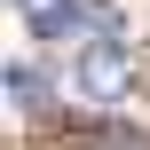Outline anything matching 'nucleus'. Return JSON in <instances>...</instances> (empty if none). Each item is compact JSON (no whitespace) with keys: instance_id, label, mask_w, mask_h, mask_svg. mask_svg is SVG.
Returning a JSON list of instances; mask_svg holds the SVG:
<instances>
[{"instance_id":"obj_1","label":"nucleus","mask_w":150,"mask_h":150,"mask_svg":"<svg viewBox=\"0 0 150 150\" xmlns=\"http://www.w3.org/2000/svg\"><path fill=\"white\" fill-rule=\"evenodd\" d=\"M24 16H32V40H47V47H95V40H127V24H119V8L111 0H16Z\"/></svg>"},{"instance_id":"obj_2","label":"nucleus","mask_w":150,"mask_h":150,"mask_svg":"<svg viewBox=\"0 0 150 150\" xmlns=\"http://www.w3.org/2000/svg\"><path fill=\"white\" fill-rule=\"evenodd\" d=\"M71 79H79L87 103H119V95L134 87V40H95V47H79V55H71Z\"/></svg>"},{"instance_id":"obj_3","label":"nucleus","mask_w":150,"mask_h":150,"mask_svg":"<svg viewBox=\"0 0 150 150\" xmlns=\"http://www.w3.org/2000/svg\"><path fill=\"white\" fill-rule=\"evenodd\" d=\"M8 103H16V111H55V103H47V79H40L32 63H16V71H8Z\"/></svg>"},{"instance_id":"obj_4","label":"nucleus","mask_w":150,"mask_h":150,"mask_svg":"<svg viewBox=\"0 0 150 150\" xmlns=\"http://www.w3.org/2000/svg\"><path fill=\"white\" fill-rule=\"evenodd\" d=\"M79 150H150V142H142V134H127V127H111L103 142H79Z\"/></svg>"}]
</instances>
